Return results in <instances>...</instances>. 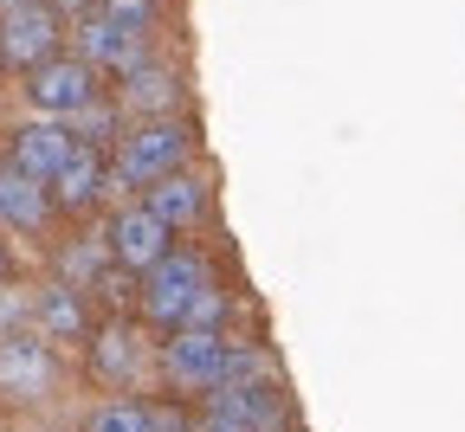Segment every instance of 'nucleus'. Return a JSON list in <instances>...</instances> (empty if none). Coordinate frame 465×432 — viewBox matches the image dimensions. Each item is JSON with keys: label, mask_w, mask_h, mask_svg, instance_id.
Returning <instances> with one entry per match:
<instances>
[{"label": "nucleus", "mask_w": 465, "mask_h": 432, "mask_svg": "<svg viewBox=\"0 0 465 432\" xmlns=\"http://www.w3.org/2000/svg\"><path fill=\"white\" fill-rule=\"evenodd\" d=\"M78 45H84L78 58H84L91 72H116V78H124V72L143 65V33L116 26V20H104V14H91V20L78 26Z\"/></svg>", "instance_id": "nucleus-8"}, {"label": "nucleus", "mask_w": 465, "mask_h": 432, "mask_svg": "<svg viewBox=\"0 0 465 432\" xmlns=\"http://www.w3.org/2000/svg\"><path fill=\"white\" fill-rule=\"evenodd\" d=\"M162 226H194L201 220V207H207V194H201V181L194 174H182V168H168V174H155L149 181V201H143Z\"/></svg>", "instance_id": "nucleus-10"}, {"label": "nucleus", "mask_w": 465, "mask_h": 432, "mask_svg": "<svg viewBox=\"0 0 465 432\" xmlns=\"http://www.w3.org/2000/svg\"><path fill=\"white\" fill-rule=\"evenodd\" d=\"M0 284H7V245H0Z\"/></svg>", "instance_id": "nucleus-22"}, {"label": "nucleus", "mask_w": 465, "mask_h": 432, "mask_svg": "<svg viewBox=\"0 0 465 432\" xmlns=\"http://www.w3.org/2000/svg\"><path fill=\"white\" fill-rule=\"evenodd\" d=\"M26 97L52 116H72L78 103L97 97V72L84 65V58H39L33 78H26Z\"/></svg>", "instance_id": "nucleus-6"}, {"label": "nucleus", "mask_w": 465, "mask_h": 432, "mask_svg": "<svg viewBox=\"0 0 465 432\" xmlns=\"http://www.w3.org/2000/svg\"><path fill=\"white\" fill-rule=\"evenodd\" d=\"M136 361H143V349H136V329L110 323V329H97V336H91V368H97V381H110V388L136 381Z\"/></svg>", "instance_id": "nucleus-14"}, {"label": "nucleus", "mask_w": 465, "mask_h": 432, "mask_svg": "<svg viewBox=\"0 0 465 432\" xmlns=\"http://www.w3.org/2000/svg\"><path fill=\"white\" fill-rule=\"evenodd\" d=\"M91 432H155V413L136 400H110V407H97Z\"/></svg>", "instance_id": "nucleus-16"}, {"label": "nucleus", "mask_w": 465, "mask_h": 432, "mask_svg": "<svg viewBox=\"0 0 465 432\" xmlns=\"http://www.w3.org/2000/svg\"><path fill=\"white\" fill-rule=\"evenodd\" d=\"M72 123H78V142H104V136H116V110H104V103H78Z\"/></svg>", "instance_id": "nucleus-19"}, {"label": "nucleus", "mask_w": 465, "mask_h": 432, "mask_svg": "<svg viewBox=\"0 0 465 432\" xmlns=\"http://www.w3.org/2000/svg\"><path fill=\"white\" fill-rule=\"evenodd\" d=\"M201 284H207V259L201 252H162L149 265V278H143V317L155 329H174Z\"/></svg>", "instance_id": "nucleus-1"}, {"label": "nucleus", "mask_w": 465, "mask_h": 432, "mask_svg": "<svg viewBox=\"0 0 465 432\" xmlns=\"http://www.w3.org/2000/svg\"><path fill=\"white\" fill-rule=\"evenodd\" d=\"M65 155H72V130H65V123H26V130L14 136V168L33 174V181H45Z\"/></svg>", "instance_id": "nucleus-11"}, {"label": "nucleus", "mask_w": 465, "mask_h": 432, "mask_svg": "<svg viewBox=\"0 0 465 432\" xmlns=\"http://www.w3.org/2000/svg\"><path fill=\"white\" fill-rule=\"evenodd\" d=\"M194 432H252V426H240V419H226V413H207Z\"/></svg>", "instance_id": "nucleus-20"}, {"label": "nucleus", "mask_w": 465, "mask_h": 432, "mask_svg": "<svg viewBox=\"0 0 465 432\" xmlns=\"http://www.w3.org/2000/svg\"><path fill=\"white\" fill-rule=\"evenodd\" d=\"M52 381H58V368H52L45 336H33V329L0 336V400H45Z\"/></svg>", "instance_id": "nucleus-3"}, {"label": "nucleus", "mask_w": 465, "mask_h": 432, "mask_svg": "<svg viewBox=\"0 0 465 432\" xmlns=\"http://www.w3.org/2000/svg\"><path fill=\"white\" fill-rule=\"evenodd\" d=\"M45 207H52V194H45V181L20 174V168H0V226H20V232H39V226H45Z\"/></svg>", "instance_id": "nucleus-12"}, {"label": "nucleus", "mask_w": 465, "mask_h": 432, "mask_svg": "<svg viewBox=\"0 0 465 432\" xmlns=\"http://www.w3.org/2000/svg\"><path fill=\"white\" fill-rule=\"evenodd\" d=\"M104 245H110V259L124 265V271H149V265L168 252V226H162L149 207H130V213H116V220H110Z\"/></svg>", "instance_id": "nucleus-7"}, {"label": "nucleus", "mask_w": 465, "mask_h": 432, "mask_svg": "<svg viewBox=\"0 0 465 432\" xmlns=\"http://www.w3.org/2000/svg\"><path fill=\"white\" fill-rule=\"evenodd\" d=\"M174 103V78L168 72H155L149 58L136 72H124V110H168Z\"/></svg>", "instance_id": "nucleus-15"}, {"label": "nucleus", "mask_w": 465, "mask_h": 432, "mask_svg": "<svg viewBox=\"0 0 465 432\" xmlns=\"http://www.w3.org/2000/svg\"><path fill=\"white\" fill-rule=\"evenodd\" d=\"M91 14H104V20H116V26H130V33H149L155 0H97Z\"/></svg>", "instance_id": "nucleus-17"}, {"label": "nucleus", "mask_w": 465, "mask_h": 432, "mask_svg": "<svg viewBox=\"0 0 465 432\" xmlns=\"http://www.w3.org/2000/svg\"><path fill=\"white\" fill-rule=\"evenodd\" d=\"M155 432H194L188 419H168V413H155Z\"/></svg>", "instance_id": "nucleus-21"}, {"label": "nucleus", "mask_w": 465, "mask_h": 432, "mask_svg": "<svg viewBox=\"0 0 465 432\" xmlns=\"http://www.w3.org/2000/svg\"><path fill=\"white\" fill-rule=\"evenodd\" d=\"M39 336H52V342H84L91 336V317H84V297L72 290V284H52L45 297H39Z\"/></svg>", "instance_id": "nucleus-13"}, {"label": "nucleus", "mask_w": 465, "mask_h": 432, "mask_svg": "<svg viewBox=\"0 0 465 432\" xmlns=\"http://www.w3.org/2000/svg\"><path fill=\"white\" fill-rule=\"evenodd\" d=\"M104 259H110V245H72L65 252V284H97V271H104Z\"/></svg>", "instance_id": "nucleus-18"}, {"label": "nucleus", "mask_w": 465, "mask_h": 432, "mask_svg": "<svg viewBox=\"0 0 465 432\" xmlns=\"http://www.w3.org/2000/svg\"><path fill=\"white\" fill-rule=\"evenodd\" d=\"M52 45H58V20H52V7H39V0H20V7L0 14V65L33 72L39 58H52Z\"/></svg>", "instance_id": "nucleus-4"}, {"label": "nucleus", "mask_w": 465, "mask_h": 432, "mask_svg": "<svg viewBox=\"0 0 465 432\" xmlns=\"http://www.w3.org/2000/svg\"><path fill=\"white\" fill-rule=\"evenodd\" d=\"M7 7H20V0H0V14H7Z\"/></svg>", "instance_id": "nucleus-23"}, {"label": "nucleus", "mask_w": 465, "mask_h": 432, "mask_svg": "<svg viewBox=\"0 0 465 432\" xmlns=\"http://www.w3.org/2000/svg\"><path fill=\"white\" fill-rule=\"evenodd\" d=\"M220 361H226L220 329H168V355H162V368H168V381H174V388L207 394V388L220 381Z\"/></svg>", "instance_id": "nucleus-5"}, {"label": "nucleus", "mask_w": 465, "mask_h": 432, "mask_svg": "<svg viewBox=\"0 0 465 432\" xmlns=\"http://www.w3.org/2000/svg\"><path fill=\"white\" fill-rule=\"evenodd\" d=\"M182 155H188V130L174 116H162V123H143V130L116 149V181H136V188H149L155 174H168V168H182Z\"/></svg>", "instance_id": "nucleus-2"}, {"label": "nucleus", "mask_w": 465, "mask_h": 432, "mask_svg": "<svg viewBox=\"0 0 465 432\" xmlns=\"http://www.w3.org/2000/svg\"><path fill=\"white\" fill-rule=\"evenodd\" d=\"M104 181H110V174H104V155H97L91 142H72V155L45 174V188H52L58 207H91V201L104 194Z\"/></svg>", "instance_id": "nucleus-9"}]
</instances>
